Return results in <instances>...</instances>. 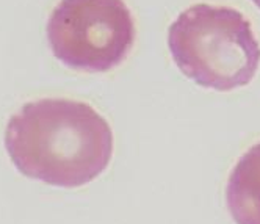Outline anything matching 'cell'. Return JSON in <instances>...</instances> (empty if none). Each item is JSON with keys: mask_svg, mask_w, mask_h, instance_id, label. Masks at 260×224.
<instances>
[{"mask_svg": "<svg viewBox=\"0 0 260 224\" xmlns=\"http://www.w3.org/2000/svg\"><path fill=\"white\" fill-rule=\"evenodd\" d=\"M5 147L24 176L77 188L101 176L113 157L111 127L91 105L40 99L11 116Z\"/></svg>", "mask_w": 260, "mask_h": 224, "instance_id": "6da1fadb", "label": "cell"}, {"mask_svg": "<svg viewBox=\"0 0 260 224\" xmlns=\"http://www.w3.org/2000/svg\"><path fill=\"white\" fill-rule=\"evenodd\" d=\"M177 68L198 85L216 91L246 86L260 65V44L238 10L196 4L182 11L168 30Z\"/></svg>", "mask_w": 260, "mask_h": 224, "instance_id": "7a4b0ae2", "label": "cell"}, {"mask_svg": "<svg viewBox=\"0 0 260 224\" xmlns=\"http://www.w3.org/2000/svg\"><path fill=\"white\" fill-rule=\"evenodd\" d=\"M135 22L124 0H60L47 21L53 55L68 68L107 72L135 43Z\"/></svg>", "mask_w": 260, "mask_h": 224, "instance_id": "3957f363", "label": "cell"}, {"mask_svg": "<svg viewBox=\"0 0 260 224\" xmlns=\"http://www.w3.org/2000/svg\"><path fill=\"white\" fill-rule=\"evenodd\" d=\"M226 201L237 224H260V143L237 162L228 180Z\"/></svg>", "mask_w": 260, "mask_h": 224, "instance_id": "277c9868", "label": "cell"}, {"mask_svg": "<svg viewBox=\"0 0 260 224\" xmlns=\"http://www.w3.org/2000/svg\"><path fill=\"white\" fill-rule=\"evenodd\" d=\"M252 4H254L257 8H260V0H252Z\"/></svg>", "mask_w": 260, "mask_h": 224, "instance_id": "5b68a950", "label": "cell"}]
</instances>
